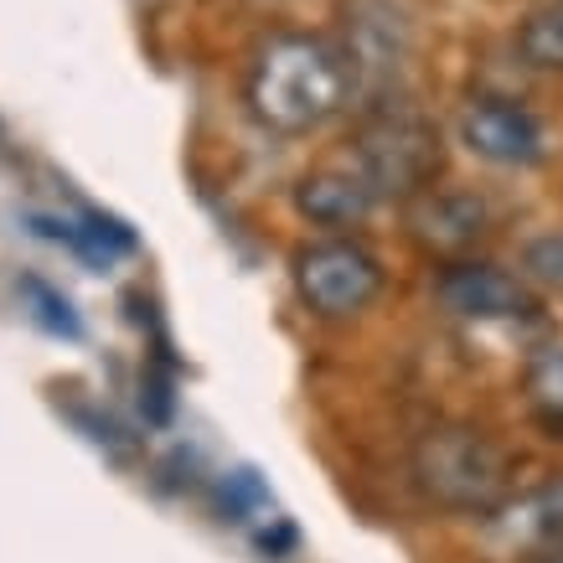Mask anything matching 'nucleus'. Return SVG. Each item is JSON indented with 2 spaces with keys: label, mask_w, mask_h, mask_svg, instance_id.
Here are the masks:
<instances>
[{
  "label": "nucleus",
  "mask_w": 563,
  "mask_h": 563,
  "mask_svg": "<svg viewBox=\"0 0 563 563\" xmlns=\"http://www.w3.org/2000/svg\"><path fill=\"white\" fill-rule=\"evenodd\" d=\"M357 103L346 57L336 36L316 32H269L249 52L243 68V109L258 130L285 140L316 135Z\"/></svg>",
  "instance_id": "1"
},
{
  "label": "nucleus",
  "mask_w": 563,
  "mask_h": 563,
  "mask_svg": "<svg viewBox=\"0 0 563 563\" xmlns=\"http://www.w3.org/2000/svg\"><path fill=\"white\" fill-rule=\"evenodd\" d=\"M409 476L413 492L434 512L455 517H492L517 492L507 444L481 424H465V419H440V424H424L413 434Z\"/></svg>",
  "instance_id": "2"
},
{
  "label": "nucleus",
  "mask_w": 563,
  "mask_h": 563,
  "mask_svg": "<svg viewBox=\"0 0 563 563\" xmlns=\"http://www.w3.org/2000/svg\"><path fill=\"white\" fill-rule=\"evenodd\" d=\"M346 161L377 191V202H413L429 187H440V166H444L440 124L429 120L409 93L367 103L357 130H352Z\"/></svg>",
  "instance_id": "3"
},
{
  "label": "nucleus",
  "mask_w": 563,
  "mask_h": 563,
  "mask_svg": "<svg viewBox=\"0 0 563 563\" xmlns=\"http://www.w3.org/2000/svg\"><path fill=\"white\" fill-rule=\"evenodd\" d=\"M336 47L346 57L357 103L404 99L413 73V21L398 0H342V32Z\"/></svg>",
  "instance_id": "4"
},
{
  "label": "nucleus",
  "mask_w": 563,
  "mask_h": 563,
  "mask_svg": "<svg viewBox=\"0 0 563 563\" xmlns=\"http://www.w3.org/2000/svg\"><path fill=\"white\" fill-rule=\"evenodd\" d=\"M383 258L357 239H316L300 243L290 258V285L300 295V306L321 321H352L383 295Z\"/></svg>",
  "instance_id": "5"
},
{
  "label": "nucleus",
  "mask_w": 563,
  "mask_h": 563,
  "mask_svg": "<svg viewBox=\"0 0 563 563\" xmlns=\"http://www.w3.org/2000/svg\"><path fill=\"white\" fill-rule=\"evenodd\" d=\"M486 548L492 559L507 563H538L543 553L563 548V476H548L507 496L486 517Z\"/></svg>",
  "instance_id": "6"
},
{
  "label": "nucleus",
  "mask_w": 563,
  "mask_h": 563,
  "mask_svg": "<svg viewBox=\"0 0 563 563\" xmlns=\"http://www.w3.org/2000/svg\"><path fill=\"white\" fill-rule=\"evenodd\" d=\"M461 140L476 161L501 166V172H522L548 155V135L538 114L522 109L517 99H496V93H476L461 109Z\"/></svg>",
  "instance_id": "7"
},
{
  "label": "nucleus",
  "mask_w": 563,
  "mask_h": 563,
  "mask_svg": "<svg viewBox=\"0 0 563 563\" xmlns=\"http://www.w3.org/2000/svg\"><path fill=\"white\" fill-rule=\"evenodd\" d=\"M409 207V239L440 264H461L471 258L486 233L496 228V212L486 197L476 191H455V187H429L424 197H413Z\"/></svg>",
  "instance_id": "8"
},
{
  "label": "nucleus",
  "mask_w": 563,
  "mask_h": 563,
  "mask_svg": "<svg viewBox=\"0 0 563 563\" xmlns=\"http://www.w3.org/2000/svg\"><path fill=\"white\" fill-rule=\"evenodd\" d=\"M434 295L450 316L476 325H507V321H528L538 300L532 290L517 279V274L496 269V264H481V258H461V264H440V279H434Z\"/></svg>",
  "instance_id": "9"
},
{
  "label": "nucleus",
  "mask_w": 563,
  "mask_h": 563,
  "mask_svg": "<svg viewBox=\"0 0 563 563\" xmlns=\"http://www.w3.org/2000/svg\"><path fill=\"white\" fill-rule=\"evenodd\" d=\"M295 212L325 233H346L377 212V191L362 181V172L352 161L342 166H321V172H306L300 187H295Z\"/></svg>",
  "instance_id": "10"
},
{
  "label": "nucleus",
  "mask_w": 563,
  "mask_h": 563,
  "mask_svg": "<svg viewBox=\"0 0 563 563\" xmlns=\"http://www.w3.org/2000/svg\"><path fill=\"white\" fill-rule=\"evenodd\" d=\"M522 398H528L538 424L563 434V342H548L528 357V367H522Z\"/></svg>",
  "instance_id": "11"
},
{
  "label": "nucleus",
  "mask_w": 563,
  "mask_h": 563,
  "mask_svg": "<svg viewBox=\"0 0 563 563\" xmlns=\"http://www.w3.org/2000/svg\"><path fill=\"white\" fill-rule=\"evenodd\" d=\"M517 52L538 73H563V0H543L517 21Z\"/></svg>",
  "instance_id": "12"
},
{
  "label": "nucleus",
  "mask_w": 563,
  "mask_h": 563,
  "mask_svg": "<svg viewBox=\"0 0 563 563\" xmlns=\"http://www.w3.org/2000/svg\"><path fill=\"white\" fill-rule=\"evenodd\" d=\"M16 290H21V300L32 306V316L47 325V331H57V336H78V331H84V325H78V316H73V306L52 290V285H42V279H21Z\"/></svg>",
  "instance_id": "13"
},
{
  "label": "nucleus",
  "mask_w": 563,
  "mask_h": 563,
  "mask_svg": "<svg viewBox=\"0 0 563 563\" xmlns=\"http://www.w3.org/2000/svg\"><path fill=\"white\" fill-rule=\"evenodd\" d=\"M528 274L563 290V233H548V239L528 243Z\"/></svg>",
  "instance_id": "14"
},
{
  "label": "nucleus",
  "mask_w": 563,
  "mask_h": 563,
  "mask_svg": "<svg viewBox=\"0 0 563 563\" xmlns=\"http://www.w3.org/2000/svg\"><path fill=\"white\" fill-rule=\"evenodd\" d=\"M538 563H563V548H553V553H543Z\"/></svg>",
  "instance_id": "15"
}]
</instances>
